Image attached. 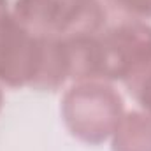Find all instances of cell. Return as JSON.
Listing matches in <instances>:
<instances>
[{
    "label": "cell",
    "mask_w": 151,
    "mask_h": 151,
    "mask_svg": "<svg viewBox=\"0 0 151 151\" xmlns=\"http://www.w3.org/2000/svg\"><path fill=\"white\" fill-rule=\"evenodd\" d=\"M42 58V37L23 28L12 12H0V83L9 88L32 86Z\"/></svg>",
    "instance_id": "cell-2"
},
{
    "label": "cell",
    "mask_w": 151,
    "mask_h": 151,
    "mask_svg": "<svg viewBox=\"0 0 151 151\" xmlns=\"http://www.w3.org/2000/svg\"><path fill=\"white\" fill-rule=\"evenodd\" d=\"M5 11V0H0V12Z\"/></svg>",
    "instance_id": "cell-9"
},
{
    "label": "cell",
    "mask_w": 151,
    "mask_h": 151,
    "mask_svg": "<svg viewBox=\"0 0 151 151\" xmlns=\"http://www.w3.org/2000/svg\"><path fill=\"white\" fill-rule=\"evenodd\" d=\"M2 107H4V93L0 90V111H2Z\"/></svg>",
    "instance_id": "cell-8"
},
{
    "label": "cell",
    "mask_w": 151,
    "mask_h": 151,
    "mask_svg": "<svg viewBox=\"0 0 151 151\" xmlns=\"http://www.w3.org/2000/svg\"><path fill=\"white\" fill-rule=\"evenodd\" d=\"M107 4L125 19L132 21L151 19V0H107Z\"/></svg>",
    "instance_id": "cell-6"
},
{
    "label": "cell",
    "mask_w": 151,
    "mask_h": 151,
    "mask_svg": "<svg viewBox=\"0 0 151 151\" xmlns=\"http://www.w3.org/2000/svg\"><path fill=\"white\" fill-rule=\"evenodd\" d=\"M123 113V99L107 81L74 83L62 100V118L67 130L77 141L91 146L111 139Z\"/></svg>",
    "instance_id": "cell-1"
},
{
    "label": "cell",
    "mask_w": 151,
    "mask_h": 151,
    "mask_svg": "<svg viewBox=\"0 0 151 151\" xmlns=\"http://www.w3.org/2000/svg\"><path fill=\"white\" fill-rule=\"evenodd\" d=\"M69 7L65 0H16L12 16L37 37H60Z\"/></svg>",
    "instance_id": "cell-3"
},
{
    "label": "cell",
    "mask_w": 151,
    "mask_h": 151,
    "mask_svg": "<svg viewBox=\"0 0 151 151\" xmlns=\"http://www.w3.org/2000/svg\"><path fill=\"white\" fill-rule=\"evenodd\" d=\"M70 81L67 47L62 37H42V58L37 77L30 88L55 91Z\"/></svg>",
    "instance_id": "cell-4"
},
{
    "label": "cell",
    "mask_w": 151,
    "mask_h": 151,
    "mask_svg": "<svg viewBox=\"0 0 151 151\" xmlns=\"http://www.w3.org/2000/svg\"><path fill=\"white\" fill-rule=\"evenodd\" d=\"M67 4H79V2H86V0H65Z\"/></svg>",
    "instance_id": "cell-10"
},
{
    "label": "cell",
    "mask_w": 151,
    "mask_h": 151,
    "mask_svg": "<svg viewBox=\"0 0 151 151\" xmlns=\"http://www.w3.org/2000/svg\"><path fill=\"white\" fill-rule=\"evenodd\" d=\"M113 151H151V114L144 109L123 113L111 135Z\"/></svg>",
    "instance_id": "cell-5"
},
{
    "label": "cell",
    "mask_w": 151,
    "mask_h": 151,
    "mask_svg": "<svg viewBox=\"0 0 151 151\" xmlns=\"http://www.w3.org/2000/svg\"><path fill=\"white\" fill-rule=\"evenodd\" d=\"M142 109H144V111H148V113L151 114V99H150V102H148V104H146V106H144Z\"/></svg>",
    "instance_id": "cell-7"
}]
</instances>
